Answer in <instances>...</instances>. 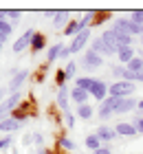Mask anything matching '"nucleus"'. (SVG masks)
<instances>
[{
	"label": "nucleus",
	"instance_id": "7ed1b4c3",
	"mask_svg": "<svg viewBox=\"0 0 143 154\" xmlns=\"http://www.w3.org/2000/svg\"><path fill=\"white\" fill-rule=\"evenodd\" d=\"M35 29H26L22 35H20L16 42H13V53L16 55H20L22 51H26V48H31V42H33V38H35Z\"/></svg>",
	"mask_w": 143,
	"mask_h": 154
},
{
	"label": "nucleus",
	"instance_id": "c85d7f7f",
	"mask_svg": "<svg viewBox=\"0 0 143 154\" xmlns=\"http://www.w3.org/2000/svg\"><path fill=\"white\" fill-rule=\"evenodd\" d=\"M132 20L134 24H141L143 26V9H137V11H130V16H128Z\"/></svg>",
	"mask_w": 143,
	"mask_h": 154
},
{
	"label": "nucleus",
	"instance_id": "72a5a7b5",
	"mask_svg": "<svg viewBox=\"0 0 143 154\" xmlns=\"http://www.w3.org/2000/svg\"><path fill=\"white\" fill-rule=\"evenodd\" d=\"M132 123H134V128H137V132H139V134H143V117H137Z\"/></svg>",
	"mask_w": 143,
	"mask_h": 154
},
{
	"label": "nucleus",
	"instance_id": "2eb2a0df",
	"mask_svg": "<svg viewBox=\"0 0 143 154\" xmlns=\"http://www.w3.org/2000/svg\"><path fill=\"white\" fill-rule=\"evenodd\" d=\"M55 145L60 150H64V152H75L77 150V145H75V141L70 137H66V134H62V137H57V141H55Z\"/></svg>",
	"mask_w": 143,
	"mask_h": 154
},
{
	"label": "nucleus",
	"instance_id": "6ab92c4d",
	"mask_svg": "<svg viewBox=\"0 0 143 154\" xmlns=\"http://www.w3.org/2000/svg\"><path fill=\"white\" fill-rule=\"evenodd\" d=\"M13 33V24L9 22V20H0V42H5L9 40V35Z\"/></svg>",
	"mask_w": 143,
	"mask_h": 154
},
{
	"label": "nucleus",
	"instance_id": "473e14b6",
	"mask_svg": "<svg viewBox=\"0 0 143 154\" xmlns=\"http://www.w3.org/2000/svg\"><path fill=\"white\" fill-rule=\"evenodd\" d=\"M55 84H57V88H60V86H66V75H64V71H57Z\"/></svg>",
	"mask_w": 143,
	"mask_h": 154
},
{
	"label": "nucleus",
	"instance_id": "bb28decb",
	"mask_svg": "<svg viewBox=\"0 0 143 154\" xmlns=\"http://www.w3.org/2000/svg\"><path fill=\"white\" fill-rule=\"evenodd\" d=\"M123 73H126V66L123 64H114V66H110V75L114 77V79H123Z\"/></svg>",
	"mask_w": 143,
	"mask_h": 154
},
{
	"label": "nucleus",
	"instance_id": "412c9836",
	"mask_svg": "<svg viewBox=\"0 0 143 154\" xmlns=\"http://www.w3.org/2000/svg\"><path fill=\"white\" fill-rule=\"evenodd\" d=\"M20 101H22V93H13V95H9V97H7V99H5L2 103H5V106L11 110V112H13V110H16V108L20 106Z\"/></svg>",
	"mask_w": 143,
	"mask_h": 154
},
{
	"label": "nucleus",
	"instance_id": "cd10ccee",
	"mask_svg": "<svg viewBox=\"0 0 143 154\" xmlns=\"http://www.w3.org/2000/svg\"><path fill=\"white\" fill-rule=\"evenodd\" d=\"M64 125H66L68 130L75 128V115L70 112V110H66V112H64Z\"/></svg>",
	"mask_w": 143,
	"mask_h": 154
},
{
	"label": "nucleus",
	"instance_id": "37998d69",
	"mask_svg": "<svg viewBox=\"0 0 143 154\" xmlns=\"http://www.w3.org/2000/svg\"><path fill=\"white\" fill-rule=\"evenodd\" d=\"M139 55H141V57H143V51H141V53H139Z\"/></svg>",
	"mask_w": 143,
	"mask_h": 154
},
{
	"label": "nucleus",
	"instance_id": "f704fd0d",
	"mask_svg": "<svg viewBox=\"0 0 143 154\" xmlns=\"http://www.w3.org/2000/svg\"><path fill=\"white\" fill-rule=\"evenodd\" d=\"M70 55H73V53H70V48H68V46H62V53H60V60H68V57H70Z\"/></svg>",
	"mask_w": 143,
	"mask_h": 154
},
{
	"label": "nucleus",
	"instance_id": "ea45409f",
	"mask_svg": "<svg viewBox=\"0 0 143 154\" xmlns=\"http://www.w3.org/2000/svg\"><path fill=\"white\" fill-rule=\"evenodd\" d=\"M2 46H5V44H2V42H0V51H2Z\"/></svg>",
	"mask_w": 143,
	"mask_h": 154
},
{
	"label": "nucleus",
	"instance_id": "58836bf2",
	"mask_svg": "<svg viewBox=\"0 0 143 154\" xmlns=\"http://www.w3.org/2000/svg\"><path fill=\"white\" fill-rule=\"evenodd\" d=\"M38 154H51L48 150H38Z\"/></svg>",
	"mask_w": 143,
	"mask_h": 154
},
{
	"label": "nucleus",
	"instance_id": "9d476101",
	"mask_svg": "<svg viewBox=\"0 0 143 154\" xmlns=\"http://www.w3.org/2000/svg\"><path fill=\"white\" fill-rule=\"evenodd\" d=\"M114 130H117L119 137H137V134H139L132 121H119L117 125H114Z\"/></svg>",
	"mask_w": 143,
	"mask_h": 154
},
{
	"label": "nucleus",
	"instance_id": "4468645a",
	"mask_svg": "<svg viewBox=\"0 0 143 154\" xmlns=\"http://www.w3.org/2000/svg\"><path fill=\"white\" fill-rule=\"evenodd\" d=\"M70 99L75 101V106H82V103H88L90 95L86 93L84 88H77V86H73V88H70Z\"/></svg>",
	"mask_w": 143,
	"mask_h": 154
},
{
	"label": "nucleus",
	"instance_id": "1a4fd4ad",
	"mask_svg": "<svg viewBox=\"0 0 143 154\" xmlns=\"http://www.w3.org/2000/svg\"><path fill=\"white\" fill-rule=\"evenodd\" d=\"M134 57H137L134 46H121V48H117V60H119V64L128 66V62H132Z\"/></svg>",
	"mask_w": 143,
	"mask_h": 154
},
{
	"label": "nucleus",
	"instance_id": "dca6fc26",
	"mask_svg": "<svg viewBox=\"0 0 143 154\" xmlns=\"http://www.w3.org/2000/svg\"><path fill=\"white\" fill-rule=\"evenodd\" d=\"M70 20H73V16H70L68 11H55V16H53V24H55V26H60V29H62V26L66 29Z\"/></svg>",
	"mask_w": 143,
	"mask_h": 154
},
{
	"label": "nucleus",
	"instance_id": "7c9ffc66",
	"mask_svg": "<svg viewBox=\"0 0 143 154\" xmlns=\"http://www.w3.org/2000/svg\"><path fill=\"white\" fill-rule=\"evenodd\" d=\"M20 16H22V13H20L18 9H11V11H7V18H9V22L13 24V22H18L20 20Z\"/></svg>",
	"mask_w": 143,
	"mask_h": 154
},
{
	"label": "nucleus",
	"instance_id": "a19ab883",
	"mask_svg": "<svg viewBox=\"0 0 143 154\" xmlns=\"http://www.w3.org/2000/svg\"><path fill=\"white\" fill-rule=\"evenodd\" d=\"M139 42H141V44H143V38H139Z\"/></svg>",
	"mask_w": 143,
	"mask_h": 154
},
{
	"label": "nucleus",
	"instance_id": "f3484780",
	"mask_svg": "<svg viewBox=\"0 0 143 154\" xmlns=\"http://www.w3.org/2000/svg\"><path fill=\"white\" fill-rule=\"evenodd\" d=\"M112 115H114V112H112V106L108 103V99L99 103V108H97V117L101 119V121H108V119H110Z\"/></svg>",
	"mask_w": 143,
	"mask_h": 154
},
{
	"label": "nucleus",
	"instance_id": "4be33fe9",
	"mask_svg": "<svg viewBox=\"0 0 143 154\" xmlns=\"http://www.w3.org/2000/svg\"><path fill=\"white\" fill-rule=\"evenodd\" d=\"M84 29L79 26V20H70L68 22V26L64 29V35H68V38H75V35H79Z\"/></svg>",
	"mask_w": 143,
	"mask_h": 154
},
{
	"label": "nucleus",
	"instance_id": "39448f33",
	"mask_svg": "<svg viewBox=\"0 0 143 154\" xmlns=\"http://www.w3.org/2000/svg\"><path fill=\"white\" fill-rule=\"evenodd\" d=\"M90 42V29H84L79 35H75L73 40H70V44H68V48H70V53H79V51H84V46Z\"/></svg>",
	"mask_w": 143,
	"mask_h": 154
},
{
	"label": "nucleus",
	"instance_id": "6e6552de",
	"mask_svg": "<svg viewBox=\"0 0 143 154\" xmlns=\"http://www.w3.org/2000/svg\"><path fill=\"white\" fill-rule=\"evenodd\" d=\"M82 64H84V68H101L104 66V57H101V55H97V53H92L88 48V51H84Z\"/></svg>",
	"mask_w": 143,
	"mask_h": 154
},
{
	"label": "nucleus",
	"instance_id": "9b49d317",
	"mask_svg": "<svg viewBox=\"0 0 143 154\" xmlns=\"http://www.w3.org/2000/svg\"><path fill=\"white\" fill-rule=\"evenodd\" d=\"M20 128H22V121H18V119H5V121H0V132L2 134H11V132H18Z\"/></svg>",
	"mask_w": 143,
	"mask_h": 154
},
{
	"label": "nucleus",
	"instance_id": "f03ea898",
	"mask_svg": "<svg viewBox=\"0 0 143 154\" xmlns=\"http://www.w3.org/2000/svg\"><path fill=\"white\" fill-rule=\"evenodd\" d=\"M137 86L126 79H119V82H112L108 86V97H117V99H123V97H132Z\"/></svg>",
	"mask_w": 143,
	"mask_h": 154
},
{
	"label": "nucleus",
	"instance_id": "f8f14e48",
	"mask_svg": "<svg viewBox=\"0 0 143 154\" xmlns=\"http://www.w3.org/2000/svg\"><path fill=\"white\" fill-rule=\"evenodd\" d=\"M68 97H70V88H68V86H60V88H57L55 101H57V106H60L64 112L68 110Z\"/></svg>",
	"mask_w": 143,
	"mask_h": 154
},
{
	"label": "nucleus",
	"instance_id": "c756f323",
	"mask_svg": "<svg viewBox=\"0 0 143 154\" xmlns=\"http://www.w3.org/2000/svg\"><path fill=\"white\" fill-rule=\"evenodd\" d=\"M33 143L38 145V150H44V134H42V132H35L33 134Z\"/></svg>",
	"mask_w": 143,
	"mask_h": 154
},
{
	"label": "nucleus",
	"instance_id": "f257e3e1",
	"mask_svg": "<svg viewBox=\"0 0 143 154\" xmlns=\"http://www.w3.org/2000/svg\"><path fill=\"white\" fill-rule=\"evenodd\" d=\"M108 103L112 106V112L114 115H128V112H134L139 106V101L134 97H123V99H117V97H108Z\"/></svg>",
	"mask_w": 143,
	"mask_h": 154
},
{
	"label": "nucleus",
	"instance_id": "393cba45",
	"mask_svg": "<svg viewBox=\"0 0 143 154\" xmlns=\"http://www.w3.org/2000/svg\"><path fill=\"white\" fill-rule=\"evenodd\" d=\"M90 22H95V13H92V11L82 13V18H79V26H82V29H90Z\"/></svg>",
	"mask_w": 143,
	"mask_h": 154
},
{
	"label": "nucleus",
	"instance_id": "423d86ee",
	"mask_svg": "<svg viewBox=\"0 0 143 154\" xmlns=\"http://www.w3.org/2000/svg\"><path fill=\"white\" fill-rule=\"evenodd\" d=\"M29 79V71H18L16 75L11 77V82H9V86H7V93L13 95V93H20V88L24 86V82Z\"/></svg>",
	"mask_w": 143,
	"mask_h": 154
},
{
	"label": "nucleus",
	"instance_id": "ddd939ff",
	"mask_svg": "<svg viewBox=\"0 0 143 154\" xmlns=\"http://www.w3.org/2000/svg\"><path fill=\"white\" fill-rule=\"evenodd\" d=\"M75 115L82 119V121H88V119H92L97 115V110L92 108V103H82V106H77L75 108Z\"/></svg>",
	"mask_w": 143,
	"mask_h": 154
},
{
	"label": "nucleus",
	"instance_id": "2f4dec72",
	"mask_svg": "<svg viewBox=\"0 0 143 154\" xmlns=\"http://www.w3.org/2000/svg\"><path fill=\"white\" fill-rule=\"evenodd\" d=\"M11 143H13V139L9 134H5V139H0V150H9Z\"/></svg>",
	"mask_w": 143,
	"mask_h": 154
},
{
	"label": "nucleus",
	"instance_id": "0eeeda50",
	"mask_svg": "<svg viewBox=\"0 0 143 154\" xmlns=\"http://www.w3.org/2000/svg\"><path fill=\"white\" fill-rule=\"evenodd\" d=\"M95 134L101 139V143H110V141H114V139H119L117 130H114V125H108V123H101V125L95 130Z\"/></svg>",
	"mask_w": 143,
	"mask_h": 154
},
{
	"label": "nucleus",
	"instance_id": "c9c22d12",
	"mask_svg": "<svg viewBox=\"0 0 143 154\" xmlns=\"http://www.w3.org/2000/svg\"><path fill=\"white\" fill-rule=\"evenodd\" d=\"M92 154H112V148L110 145H101V148H99L97 152H92Z\"/></svg>",
	"mask_w": 143,
	"mask_h": 154
},
{
	"label": "nucleus",
	"instance_id": "4c0bfd02",
	"mask_svg": "<svg viewBox=\"0 0 143 154\" xmlns=\"http://www.w3.org/2000/svg\"><path fill=\"white\" fill-rule=\"evenodd\" d=\"M5 95H7V90H5V88H0V103L5 101Z\"/></svg>",
	"mask_w": 143,
	"mask_h": 154
},
{
	"label": "nucleus",
	"instance_id": "b1692460",
	"mask_svg": "<svg viewBox=\"0 0 143 154\" xmlns=\"http://www.w3.org/2000/svg\"><path fill=\"white\" fill-rule=\"evenodd\" d=\"M126 71H130V73H143V57H141V55H137L132 62H128Z\"/></svg>",
	"mask_w": 143,
	"mask_h": 154
},
{
	"label": "nucleus",
	"instance_id": "a211bd4d",
	"mask_svg": "<svg viewBox=\"0 0 143 154\" xmlns=\"http://www.w3.org/2000/svg\"><path fill=\"white\" fill-rule=\"evenodd\" d=\"M84 145H86V148H88L90 152H97L104 143H101V139H99V137L95 134V132H92V134H88V137L84 139Z\"/></svg>",
	"mask_w": 143,
	"mask_h": 154
},
{
	"label": "nucleus",
	"instance_id": "a878e982",
	"mask_svg": "<svg viewBox=\"0 0 143 154\" xmlns=\"http://www.w3.org/2000/svg\"><path fill=\"white\" fill-rule=\"evenodd\" d=\"M75 73H77V62L70 60L66 66H64V75H66V79H75Z\"/></svg>",
	"mask_w": 143,
	"mask_h": 154
},
{
	"label": "nucleus",
	"instance_id": "e433bc0d",
	"mask_svg": "<svg viewBox=\"0 0 143 154\" xmlns=\"http://www.w3.org/2000/svg\"><path fill=\"white\" fill-rule=\"evenodd\" d=\"M137 112H139V117H143V99L139 101V106H137Z\"/></svg>",
	"mask_w": 143,
	"mask_h": 154
},
{
	"label": "nucleus",
	"instance_id": "79ce46f5",
	"mask_svg": "<svg viewBox=\"0 0 143 154\" xmlns=\"http://www.w3.org/2000/svg\"><path fill=\"white\" fill-rule=\"evenodd\" d=\"M141 84H143V73H141Z\"/></svg>",
	"mask_w": 143,
	"mask_h": 154
},
{
	"label": "nucleus",
	"instance_id": "5701e85b",
	"mask_svg": "<svg viewBox=\"0 0 143 154\" xmlns=\"http://www.w3.org/2000/svg\"><path fill=\"white\" fill-rule=\"evenodd\" d=\"M44 46H46V38L42 35V33H35V38H33V42H31V51H33V53L44 51Z\"/></svg>",
	"mask_w": 143,
	"mask_h": 154
},
{
	"label": "nucleus",
	"instance_id": "20e7f679",
	"mask_svg": "<svg viewBox=\"0 0 143 154\" xmlns=\"http://www.w3.org/2000/svg\"><path fill=\"white\" fill-rule=\"evenodd\" d=\"M88 48H90L92 53L101 55V57H112V55H114V51H112V48H110V46H108V44H106V42L101 40V35H99V38H92Z\"/></svg>",
	"mask_w": 143,
	"mask_h": 154
},
{
	"label": "nucleus",
	"instance_id": "aec40b11",
	"mask_svg": "<svg viewBox=\"0 0 143 154\" xmlns=\"http://www.w3.org/2000/svg\"><path fill=\"white\" fill-rule=\"evenodd\" d=\"M62 46H64V44H53V46H48V48H46V64H53L55 60H60Z\"/></svg>",
	"mask_w": 143,
	"mask_h": 154
}]
</instances>
